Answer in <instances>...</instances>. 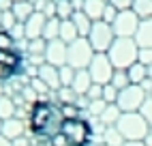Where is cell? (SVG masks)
Instances as JSON below:
<instances>
[{"mask_svg": "<svg viewBox=\"0 0 152 146\" xmlns=\"http://www.w3.org/2000/svg\"><path fill=\"white\" fill-rule=\"evenodd\" d=\"M69 116L64 103L52 99H37L28 114V129L41 142H49L54 135L62 129V125Z\"/></svg>", "mask_w": 152, "mask_h": 146, "instance_id": "1", "label": "cell"}, {"mask_svg": "<svg viewBox=\"0 0 152 146\" xmlns=\"http://www.w3.org/2000/svg\"><path fill=\"white\" fill-rule=\"evenodd\" d=\"M92 135H94V129L90 120L84 118L82 114H75V116H66L62 129L47 144L49 146H90Z\"/></svg>", "mask_w": 152, "mask_h": 146, "instance_id": "2", "label": "cell"}, {"mask_svg": "<svg viewBox=\"0 0 152 146\" xmlns=\"http://www.w3.org/2000/svg\"><path fill=\"white\" fill-rule=\"evenodd\" d=\"M22 65L24 56L17 49L15 39L11 37V32L0 30V82L11 80L17 73H22Z\"/></svg>", "mask_w": 152, "mask_h": 146, "instance_id": "3", "label": "cell"}, {"mask_svg": "<svg viewBox=\"0 0 152 146\" xmlns=\"http://www.w3.org/2000/svg\"><path fill=\"white\" fill-rule=\"evenodd\" d=\"M137 54H139V45L135 43V39H126V37H116V41L107 52L114 69H129L131 65L137 62Z\"/></svg>", "mask_w": 152, "mask_h": 146, "instance_id": "4", "label": "cell"}, {"mask_svg": "<svg viewBox=\"0 0 152 146\" xmlns=\"http://www.w3.org/2000/svg\"><path fill=\"white\" fill-rule=\"evenodd\" d=\"M118 131L122 133V138L126 142H144V138L150 133V125L148 120L141 116L139 112H126L120 116V120L116 122Z\"/></svg>", "mask_w": 152, "mask_h": 146, "instance_id": "5", "label": "cell"}, {"mask_svg": "<svg viewBox=\"0 0 152 146\" xmlns=\"http://www.w3.org/2000/svg\"><path fill=\"white\" fill-rule=\"evenodd\" d=\"M96 52L92 49V45H90V41L86 37H79L77 41H73V43L69 45L66 49V65L73 67L75 71L79 69H88L90 62H92Z\"/></svg>", "mask_w": 152, "mask_h": 146, "instance_id": "6", "label": "cell"}, {"mask_svg": "<svg viewBox=\"0 0 152 146\" xmlns=\"http://www.w3.org/2000/svg\"><path fill=\"white\" fill-rule=\"evenodd\" d=\"M90 41V45H92V49L96 52V54H107L111 43L116 41V32H114V26L103 22V19H99V22L92 24V28H90V35L86 37Z\"/></svg>", "mask_w": 152, "mask_h": 146, "instance_id": "7", "label": "cell"}, {"mask_svg": "<svg viewBox=\"0 0 152 146\" xmlns=\"http://www.w3.org/2000/svg\"><path fill=\"white\" fill-rule=\"evenodd\" d=\"M148 99V92L141 88L139 84H131L126 88H122L118 92V101L116 105L120 108V112L126 114V112H139V108L144 105V101Z\"/></svg>", "mask_w": 152, "mask_h": 146, "instance_id": "8", "label": "cell"}, {"mask_svg": "<svg viewBox=\"0 0 152 146\" xmlns=\"http://www.w3.org/2000/svg\"><path fill=\"white\" fill-rule=\"evenodd\" d=\"M90 77H92L94 84H101V86H105L111 82V77H114V65H111V60L107 54H94L92 62H90Z\"/></svg>", "mask_w": 152, "mask_h": 146, "instance_id": "9", "label": "cell"}, {"mask_svg": "<svg viewBox=\"0 0 152 146\" xmlns=\"http://www.w3.org/2000/svg\"><path fill=\"white\" fill-rule=\"evenodd\" d=\"M141 19L135 15L133 9H126V11H118L116 19H114V32L116 37H126V39H133L137 32V26H139Z\"/></svg>", "mask_w": 152, "mask_h": 146, "instance_id": "10", "label": "cell"}, {"mask_svg": "<svg viewBox=\"0 0 152 146\" xmlns=\"http://www.w3.org/2000/svg\"><path fill=\"white\" fill-rule=\"evenodd\" d=\"M66 49L69 45L60 39H54V41H47V47H45V62L54 67H64L66 65Z\"/></svg>", "mask_w": 152, "mask_h": 146, "instance_id": "11", "label": "cell"}, {"mask_svg": "<svg viewBox=\"0 0 152 146\" xmlns=\"http://www.w3.org/2000/svg\"><path fill=\"white\" fill-rule=\"evenodd\" d=\"M37 77L43 80L47 84V88H52V90L62 88V82H60V67H54V65H49V62H41V65H39Z\"/></svg>", "mask_w": 152, "mask_h": 146, "instance_id": "12", "label": "cell"}, {"mask_svg": "<svg viewBox=\"0 0 152 146\" xmlns=\"http://www.w3.org/2000/svg\"><path fill=\"white\" fill-rule=\"evenodd\" d=\"M45 22H47V15H45V13H41V11H34L32 15H30V17H28V22L24 24V28H26V41L43 39Z\"/></svg>", "mask_w": 152, "mask_h": 146, "instance_id": "13", "label": "cell"}, {"mask_svg": "<svg viewBox=\"0 0 152 146\" xmlns=\"http://www.w3.org/2000/svg\"><path fill=\"white\" fill-rule=\"evenodd\" d=\"M92 84H94V82H92V77H90V71L88 69H79V71H75V77H73L71 88L75 90L77 97H86Z\"/></svg>", "mask_w": 152, "mask_h": 146, "instance_id": "14", "label": "cell"}, {"mask_svg": "<svg viewBox=\"0 0 152 146\" xmlns=\"http://www.w3.org/2000/svg\"><path fill=\"white\" fill-rule=\"evenodd\" d=\"M133 39H135V43L139 47H152V17L141 19Z\"/></svg>", "mask_w": 152, "mask_h": 146, "instance_id": "15", "label": "cell"}, {"mask_svg": "<svg viewBox=\"0 0 152 146\" xmlns=\"http://www.w3.org/2000/svg\"><path fill=\"white\" fill-rule=\"evenodd\" d=\"M24 131H26V125L24 120L19 118H9V120H2V135L9 140H17V138H24Z\"/></svg>", "mask_w": 152, "mask_h": 146, "instance_id": "16", "label": "cell"}, {"mask_svg": "<svg viewBox=\"0 0 152 146\" xmlns=\"http://www.w3.org/2000/svg\"><path fill=\"white\" fill-rule=\"evenodd\" d=\"M105 7H107L105 0H84V9L82 11L92 19V22H99V19H103Z\"/></svg>", "mask_w": 152, "mask_h": 146, "instance_id": "17", "label": "cell"}, {"mask_svg": "<svg viewBox=\"0 0 152 146\" xmlns=\"http://www.w3.org/2000/svg\"><path fill=\"white\" fill-rule=\"evenodd\" d=\"M11 11H13V15H15V19H17L19 24H26L28 17L32 15L37 9L32 7V2H30V0H17V2H13Z\"/></svg>", "mask_w": 152, "mask_h": 146, "instance_id": "18", "label": "cell"}, {"mask_svg": "<svg viewBox=\"0 0 152 146\" xmlns=\"http://www.w3.org/2000/svg\"><path fill=\"white\" fill-rule=\"evenodd\" d=\"M60 41H64L66 45H71L73 41L79 39V30L77 26L73 24V19H60Z\"/></svg>", "mask_w": 152, "mask_h": 146, "instance_id": "19", "label": "cell"}, {"mask_svg": "<svg viewBox=\"0 0 152 146\" xmlns=\"http://www.w3.org/2000/svg\"><path fill=\"white\" fill-rule=\"evenodd\" d=\"M120 116H122L120 108L116 105V103H109V105L105 108V112L99 116V122L103 125V127H116V122L120 120Z\"/></svg>", "mask_w": 152, "mask_h": 146, "instance_id": "20", "label": "cell"}, {"mask_svg": "<svg viewBox=\"0 0 152 146\" xmlns=\"http://www.w3.org/2000/svg\"><path fill=\"white\" fill-rule=\"evenodd\" d=\"M71 19H73V24L77 26L79 37H88V35H90V28H92V24H94V22H92V19H90V17L82 11V9H79V11H75Z\"/></svg>", "mask_w": 152, "mask_h": 146, "instance_id": "21", "label": "cell"}, {"mask_svg": "<svg viewBox=\"0 0 152 146\" xmlns=\"http://www.w3.org/2000/svg\"><path fill=\"white\" fill-rule=\"evenodd\" d=\"M129 77H131V84H144V82L148 80V67L141 65V62H135V65H131L129 69Z\"/></svg>", "mask_w": 152, "mask_h": 146, "instance_id": "22", "label": "cell"}, {"mask_svg": "<svg viewBox=\"0 0 152 146\" xmlns=\"http://www.w3.org/2000/svg\"><path fill=\"white\" fill-rule=\"evenodd\" d=\"M101 142L103 144H107V146H122L126 140L122 138V133L118 131V127H105L103 129V135H101Z\"/></svg>", "mask_w": 152, "mask_h": 146, "instance_id": "23", "label": "cell"}, {"mask_svg": "<svg viewBox=\"0 0 152 146\" xmlns=\"http://www.w3.org/2000/svg\"><path fill=\"white\" fill-rule=\"evenodd\" d=\"M60 19L58 17H47L45 22V30H43V39L45 41H54V39H60Z\"/></svg>", "mask_w": 152, "mask_h": 146, "instance_id": "24", "label": "cell"}, {"mask_svg": "<svg viewBox=\"0 0 152 146\" xmlns=\"http://www.w3.org/2000/svg\"><path fill=\"white\" fill-rule=\"evenodd\" d=\"M75 13L73 0H56V17L58 19H71Z\"/></svg>", "mask_w": 152, "mask_h": 146, "instance_id": "25", "label": "cell"}, {"mask_svg": "<svg viewBox=\"0 0 152 146\" xmlns=\"http://www.w3.org/2000/svg\"><path fill=\"white\" fill-rule=\"evenodd\" d=\"M135 11V15L139 19H148L152 17V0H133V7H131Z\"/></svg>", "mask_w": 152, "mask_h": 146, "instance_id": "26", "label": "cell"}, {"mask_svg": "<svg viewBox=\"0 0 152 146\" xmlns=\"http://www.w3.org/2000/svg\"><path fill=\"white\" fill-rule=\"evenodd\" d=\"M109 84H111V86H116L118 90H122V88L131 86L129 71H126V69H116V71H114V77H111V82H109Z\"/></svg>", "mask_w": 152, "mask_h": 146, "instance_id": "27", "label": "cell"}, {"mask_svg": "<svg viewBox=\"0 0 152 146\" xmlns=\"http://www.w3.org/2000/svg\"><path fill=\"white\" fill-rule=\"evenodd\" d=\"M45 47H47V41L45 39H32V41H28V52L32 56H39V58H45Z\"/></svg>", "mask_w": 152, "mask_h": 146, "instance_id": "28", "label": "cell"}, {"mask_svg": "<svg viewBox=\"0 0 152 146\" xmlns=\"http://www.w3.org/2000/svg\"><path fill=\"white\" fill-rule=\"evenodd\" d=\"M13 112H15L13 101L9 99V97H0V118H2V120L13 118Z\"/></svg>", "mask_w": 152, "mask_h": 146, "instance_id": "29", "label": "cell"}, {"mask_svg": "<svg viewBox=\"0 0 152 146\" xmlns=\"http://www.w3.org/2000/svg\"><path fill=\"white\" fill-rule=\"evenodd\" d=\"M73 77H75V69L73 67H60V82H62V86H71L73 84Z\"/></svg>", "mask_w": 152, "mask_h": 146, "instance_id": "30", "label": "cell"}, {"mask_svg": "<svg viewBox=\"0 0 152 146\" xmlns=\"http://www.w3.org/2000/svg\"><path fill=\"white\" fill-rule=\"evenodd\" d=\"M107 105H109V103H105L103 99H96V101H90V103H88V112H90V114H92V116H96V118H99V116H101V114H103V112H105V108H107Z\"/></svg>", "mask_w": 152, "mask_h": 146, "instance_id": "31", "label": "cell"}, {"mask_svg": "<svg viewBox=\"0 0 152 146\" xmlns=\"http://www.w3.org/2000/svg\"><path fill=\"white\" fill-rule=\"evenodd\" d=\"M118 88L116 86H111V84H105L103 86V101L105 103H116L118 101Z\"/></svg>", "mask_w": 152, "mask_h": 146, "instance_id": "32", "label": "cell"}, {"mask_svg": "<svg viewBox=\"0 0 152 146\" xmlns=\"http://www.w3.org/2000/svg\"><path fill=\"white\" fill-rule=\"evenodd\" d=\"M139 114L148 120V125L152 127V97H150V95H148V99L144 101V105L139 108Z\"/></svg>", "mask_w": 152, "mask_h": 146, "instance_id": "33", "label": "cell"}, {"mask_svg": "<svg viewBox=\"0 0 152 146\" xmlns=\"http://www.w3.org/2000/svg\"><path fill=\"white\" fill-rule=\"evenodd\" d=\"M137 62H141V65L150 67V65H152V47H139Z\"/></svg>", "mask_w": 152, "mask_h": 146, "instance_id": "34", "label": "cell"}, {"mask_svg": "<svg viewBox=\"0 0 152 146\" xmlns=\"http://www.w3.org/2000/svg\"><path fill=\"white\" fill-rule=\"evenodd\" d=\"M88 101H96V99H103V86L101 84H92L90 86V90H88Z\"/></svg>", "mask_w": 152, "mask_h": 146, "instance_id": "35", "label": "cell"}, {"mask_svg": "<svg viewBox=\"0 0 152 146\" xmlns=\"http://www.w3.org/2000/svg\"><path fill=\"white\" fill-rule=\"evenodd\" d=\"M107 4H111L114 9H118V11H126V9L133 7V0H109Z\"/></svg>", "mask_w": 152, "mask_h": 146, "instance_id": "36", "label": "cell"}, {"mask_svg": "<svg viewBox=\"0 0 152 146\" xmlns=\"http://www.w3.org/2000/svg\"><path fill=\"white\" fill-rule=\"evenodd\" d=\"M116 15H118V9H114L111 4H107V7H105V13H103V22H107V24H114Z\"/></svg>", "mask_w": 152, "mask_h": 146, "instance_id": "37", "label": "cell"}, {"mask_svg": "<svg viewBox=\"0 0 152 146\" xmlns=\"http://www.w3.org/2000/svg\"><path fill=\"white\" fill-rule=\"evenodd\" d=\"M32 90L37 92V95H43V92H47L49 88H47V84L43 80H39V77H32Z\"/></svg>", "mask_w": 152, "mask_h": 146, "instance_id": "38", "label": "cell"}, {"mask_svg": "<svg viewBox=\"0 0 152 146\" xmlns=\"http://www.w3.org/2000/svg\"><path fill=\"white\" fill-rule=\"evenodd\" d=\"M0 146H13V142L9 140V138H4L2 133H0Z\"/></svg>", "mask_w": 152, "mask_h": 146, "instance_id": "39", "label": "cell"}, {"mask_svg": "<svg viewBox=\"0 0 152 146\" xmlns=\"http://www.w3.org/2000/svg\"><path fill=\"white\" fill-rule=\"evenodd\" d=\"M13 146H28V142H26V138H17V140H13Z\"/></svg>", "mask_w": 152, "mask_h": 146, "instance_id": "40", "label": "cell"}, {"mask_svg": "<svg viewBox=\"0 0 152 146\" xmlns=\"http://www.w3.org/2000/svg\"><path fill=\"white\" fill-rule=\"evenodd\" d=\"M144 144H146V146H152V129H150V133L144 138Z\"/></svg>", "mask_w": 152, "mask_h": 146, "instance_id": "41", "label": "cell"}, {"mask_svg": "<svg viewBox=\"0 0 152 146\" xmlns=\"http://www.w3.org/2000/svg\"><path fill=\"white\" fill-rule=\"evenodd\" d=\"M122 146H146L144 142H124Z\"/></svg>", "mask_w": 152, "mask_h": 146, "instance_id": "42", "label": "cell"}, {"mask_svg": "<svg viewBox=\"0 0 152 146\" xmlns=\"http://www.w3.org/2000/svg\"><path fill=\"white\" fill-rule=\"evenodd\" d=\"M148 77H150V80H152V65H150V67H148Z\"/></svg>", "mask_w": 152, "mask_h": 146, "instance_id": "43", "label": "cell"}, {"mask_svg": "<svg viewBox=\"0 0 152 146\" xmlns=\"http://www.w3.org/2000/svg\"><path fill=\"white\" fill-rule=\"evenodd\" d=\"M0 133H2V118H0Z\"/></svg>", "mask_w": 152, "mask_h": 146, "instance_id": "44", "label": "cell"}, {"mask_svg": "<svg viewBox=\"0 0 152 146\" xmlns=\"http://www.w3.org/2000/svg\"><path fill=\"white\" fill-rule=\"evenodd\" d=\"M150 97H152V90H150Z\"/></svg>", "mask_w": 152, "mask_h": 146, "instance_id": "45", "label": "cell"}, {"mask_svg": "<svg viewBox=\"0 0 152 146\" xmlns=\"http://www.w3.org/2000/svg\"><path fill=\"white\" fill-rule=\"evenodd\" d=\"M105 2H109V0H105Z\"/></svg>", "mask_w": 152, "mask_h": 146, "instance_id": "46", "label": "cell"}]
</instances>
